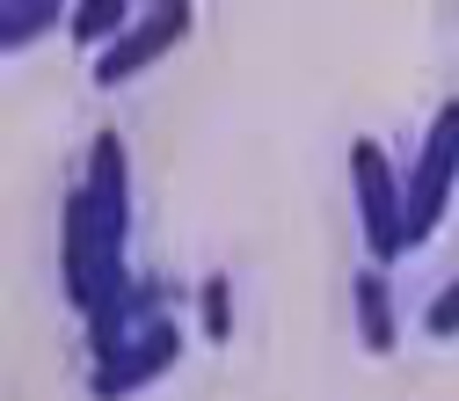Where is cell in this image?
Segmentation results:
<instances>
[{
	"mask_svg": "<svg viewBox=\"0 0 459 401\" xmlns=\"http://www.w3.org/2000/svg\"><path fill=\"white\" fill-rule=\"evenodd\" d=\"M351 190H358V226H365L372 270H394L409 256V190L394 183L379 139H351Z\"/></svg>",
	"mask_w": 459,
	"mask_h": 401,
	"instance_id": "obj_1",
	"label": "cell"
},
{
	"mask_svg": "<svg viewBox=\"0 0 459 401\" xmlns=\"http://www.w3.org/2000/svg\"><path fill=\"white\" fill-rule=\"evenodd\" d=\"M452 183H459V102H445L430 118V132H423L416 176H409V248H423L437 234V219L452 205Z\"/></svg>",
	"mask_w": 459,
	"mask_h": 401,
	"instance_id": "obj_2",
	"label": "cell"
},
{
	"mask_svg": "<svg viewBox=\"0 0 459 401\" xmlns=\"http://www.w3.org/2000/svg\"><path fill=\"white\" fill-rule=\"evenodd\" d=\"M197 30V8H190V0H160V8L153 15H139L117 44H109L102 51V59H95V81L102 88H125V81H139L153 59H168V51H176L183 37Z\"/></svg>",
	"mask_w": 459,
	"mask_h": 401,
	"instance_id": "obj_3",
	"label": "cell"
},
{
	"mask_svg": "<svg viewBox=\"0 0 459 401\" xmlns=\"http://www.w3.org/2000/svg\"><path fill=\"white\" fill-rule=\"evenodd\" d=\"M176 358H183V328L160 314L153 328H139V336L125 343V351L95 358V394H102V401H125V394H139L146 379H160V372L176 365Z\"/></svg>",
	"mask_w": 459,
	"mask_h": 401,
	"instance_id": "obj_4",
	"label": "cell"
},
{
	"mask_svg": "<svg viewBox=\"0 0 459 401\" xmlns=\"http://www.w3.org/2000/svg\"><path fill=\"white\" fill-rule=\"evenodd\" d=\"M59 263H66V300L81 314H95V292H102V226H95V197L88 183L66 197L59 212Z\"/></svg>",
	"mask_w": 459,
	"mask_h": 401,
	"instance_id": "obj_5",
	"label": "cell"
},
{
	"mask_svg": "<svg viewBox=\"0 0 459 401\" xmlns=\"http://www.w3.org/2000/svg\"><path fill=\"white\" fill-rule=\"evenodd\" d=\"M358 343H365L372 358H386L394 343H401L394 336V300H386V270H372V263L358 270Z\"/></svg>",
	"mask_w": 459,
	"mask_h": 401,
	"instance_id": "obj_6",
	"label": "cell"
},
{
	"mask_svg": "<svg viewBox=\"0 0 459 401\" xmlns=\"http://www.w3.org/2000/svg\"><path fill=\"white\" fill-rule=\"evenodd\" d=\"M51 22H74V8H59V0H15V8L0 15V51H22V44L44 37Z\"/></svg>",
	"mask_w": 459,
	"mask_h": 401,
	"instance_id": "obj_7",
	"label": "cell"
},
{
	"mask_svg": "<svg viewBox=\"0 0 459 401\" xmlns=\"http://www.w3.org/2000/svg\"><path fill=\"white\" fill-rule=\"evenodd\" d=\"M74 44H117L125 30H132V8L125 0H88V8H74Z\"/></svg>",
	"mask_w": 459,
	"mask_h": 401,
	"instance_id": "obj_8",
	"label": "cell"
},
{
	"mask_svg": "<svg viewBox=\"0 0 459 401\" xmlns=\"http://www.w3.org/2000/svg\"><path fill=\"white\" fill-rule=\"evenodd\" d=\"M204 328H212V343H226V328H234V307H226V277L204 284Z\"/></svg>",
	"mask_w": 459,
	"mask_h": 401,
	"instance_id": "obj_9",
	"label": "cell"
},
{
	"mask_svg": "<svg viewBox=\"0 0 459 401\" xmlns=\"http://www.w3.org/2000/svg\"><path fill=\"white\" fill-rule=\"evenodd\" d=\"M430 336H459V284L430 300Z\"/></svg>",
	"mask_w": 459,
	"mask_h": 401,
	"instance_id": "obj_10",
	"label": "cell"
}]
</instances>
